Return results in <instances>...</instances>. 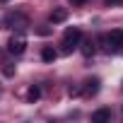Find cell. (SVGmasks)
<instances>
[{
	"label": "cell",
	"mask_w": 123,
	"mask_h": 123,
	"mask_svg": "<svg viewBox=\"0 0 123 123\" xmlns=\"http://www.w3.org/2000/svg\"><path fill=\"white\" fill-rule=\"evenodd\" d=\"M39 97H41V89H39V87H29V92H27V99H29V101H36Z\"/></svg>",
	"instance_id": "obj_10"
},
{
	"label": "cell",
	"mask_w": 123,
	"mask_h": 123,
	"mask_svg": "<svg viewBox=\"0 0 123 123\" xmlns=\"http://www.w3.org/2000/svg\"><path fill=\"white\" fill-rule=\"evenodd\" d=\"M7 51H10L12 55H22V53L27 51V39H24L22 34H15V36L7 41Z\"/></svg>",
	"instance_id": "obj_4"
},
{
	"label": "cell",
	"mask_w": 123,
	"mask_h": 123,
	"mask_svg": "<svg viewBox=\"0 0 123 123\" xmlns=\"http://www.w3.org/2000/svg\"><path fill=\"white\" fill-rule=\"evenodd\" d=\"M104 43H106V51H121L123 48V31L121 29H113V31H109L106 36H104Z\"/></svg>",
	"instance_id": "obj_3"
},
{
	"label": "cell",
	"mask_w": 123,
	"mask_h": 123,
	"mask_svg": "<svg viewBox=\"0 0 123 123\" xmlns=\"http://www.w3.org/2000/svg\"><path fill=\"white\" fill-rule=\"evenodd\" d=\"M55 55H58V53H55L53 48H43V51H41V58L46 60V63H51V60H55Z\"/></svg>",
	"instance_id": "obj_9"
},
{
	"label": "cell",
	"mask_w": 123,
	"mask_h": 123,
	"mask_svg": "<svg viewBox=\"0 0 123 123\" xmlns=\"http://www.w3.org/2000/svg\"><path fill=\"white\" fill-rule=\"evenodd\" d=\"M68 3H70L73 7H80V5H85V3H89V0H68Z\"/></svg>",
	"instance_id": "obj_11"
},
{
	"label": "cell",
	"mask_w": 123,
	"mask_h": 123,
	"mask_svg": "<svg viewBox=\"0 0 123 123\" xmlns=\"http://www.w3.org/2000/svg\"><path fill=\"white\" fill-rule=\"evenodd\" d=\"M80 39H82V31L77 27H70L65 29L63 34V41H60V53H73L77 46H80Z\"/></svg>",
	"instance_id": "obj_1"
},
{
	"label": "cell",
	"mask_w": 123,
	"mask_h": 123,
	"mask_svg": "<svg viewBox=\"0 0 123 123\" xmlns=\"http://www.w3.org/2000/svg\"><path fill=\"white\" fill-rule=\"evenodd\" d=\"M7 29H17V31H24L27 27H29V19L22 15V12H12V15H7L5 17V22H3Z\"/></svg>",
	"instance_id": "obj_2"
},
{
	"label": "cell",
	"mask_w": 123,
	"mask_h": 123,
	"mask_svg": "<svg viewBox=\"0 0 123 123\" xmlns=\"http://www.w3.org/2000/svg\"><path fill=\"white\" fill-rule=\"evenodd\" d=\"M65 19H68V12H65L63 7H58V10L51 12V22H53V24H60V22H65Z\"/></svg>",
	"instance_id": "obj_7"
},
{
	"label": "cell",
	"mask_w": 123,
	"mask_h": 123,
	"mask_svg": "<svg viewBox=\"0 0 123 123\" xmlns=\"http://www.w3.org/2000/svg\"><path fill=\"white\" fill-rule=\"evenodd\" d=\"M97 92H99V80H97V77L87 80V82H85V94H97Z\"/></svg>",
	"instance_id": "obj_8"
},
{
	"label": "cell",
	"mask_w": 123,
	"mask_h": 123,
	"mask_svg": "<svg viewBox=\"0 0 123 123\" xmlns=\"http://www.w3.org/2000/svg\"><path fill=\"white\" fill-rule=\"evenodd\" d=\"M123 0H106V5H121Z\"/></svg>",
	"instance_id": "obj_12"
},
{
	"label": "cell",
	"mask_w": 123,
	"mask_h": 123,
	"mask_svg": "<svg viewBox=\"0 0 123 123\" xmlns=\"http://www.w3.org/2000/svg\"><path fill=\"white\" fill-rule=\"evenodd\" d=\"M111 109H97L94 113H92V121H97V123H104V121H111Z\"/></svg>",
	"instance_id": "obj_6"
},
{
	"label": "cell",
	"mask_w": 123,
	"mask_h": 123,
	"mask_svg": "<svg viewBox=\"0 0 123 123\" xmlns=\"http://www.w3.org/2000/svg\"><path fill=\"white\" fill-rule=\"evenodd\" d=\"M80 51L89 58V55H94V51H97V46H94V41L92 39H80Z\"/></svg>",
	"instance_id": "obj_5"
}]
</instances>
